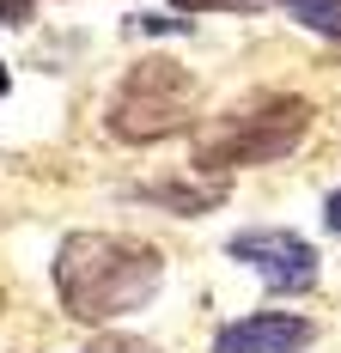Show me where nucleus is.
Wrapping results in <instances>:
<instances>
[{
    "instance_id": "1",
    "label": "nucleus",
    "mask_w": 341,
    "mask_h": 353,
    "mask_svg": "<svg viewBox=\"0 0 341 353\" xmlns=\"http://www.w3.org/2000/svg\"><path fill=\"white\" fill-rule=\"evenodd\" d=\"M55 292L79 323H116L146 311L165 286V256L122 232H68L55 250Z\"/></svg>"
},
{
    "instance_id": "2",
    "label": "nucleus",
    "mask_w": 341,
    "mask_h": 353,
    "mask_svg": "<svg viewBox=\"0 0 341 353\" xmlns=\"http://www.w3.org/2000/svg\"><path fill=\"white\" fill-rule=\"evenodd\" d=\"M311 128L305 98H274L256 110H220L213 122L195 128V171H232V165H274Z\"/></svg>"
},
{
    "instance_id": "3",
    "label": "nucleus",
    "mask_w": 341,
    "mask_h": 353,
    "mask_svg": "<svg viewBox=\"0 0 341 353\" xmlns=\"http://www.w3.org/2000/svg\"><path fill=\"white\" fill-rule=\"evenodd\" d=\"M189 122H195V79L177 61H159V55L135 61L116 104H110V134L128 146H153L177 128H189Z\"/></svg>"
},
{
    "instance_id": "4",
    "label": "nucleus",
    "mask_w": 341,
    "mask_h": 353,
    "mask_svg": "<svg viewBox=\"0 0 341 353\" xmlns=\"http://www.w3.org/2000/svg\"><path fill=\"white\" fill-rule=\"evenodd\" d=\"M226 256H232L238 268H250L274 299L317 286V250H311V238L286 232V225H250V232H238V238L226 244Z\"/></svg>"
},
{
    "instance_id": "5",
    "label": "nucleus",
    "mask_w": 341,
    "mask_h": 353,
    "mask_svg": "<svg viewBox=\"0 0 341 353\" xmlns=\"http://www.w3.org/2000/svg\"><path fill=\"white\" fill-rule=\"evenodd\" d=\"M317 341V323L293 317V311H250L232 317L213 335V353H305Z\"/></svg>"
},
{
    "instance_id": "6",
    "label": "nucleus",
    "mask_w": 341,
    "mask_h": 353,
    "mask_svg": "<svg viewBox=\"0 0 341 353\" xmlns=\"http://www.w3.org/2000/svg\"><path fill=\"white\" fill-rule=\"evenodd\" d=\"M135 195H146V201H159V208L170 213H213L220 201H226V176H153V183H135Z\"/></svg>"
},
{
    "instance_id": "7",
    "label": "nucleus",
    "mask_w": 341,
    "mask_h": 353,
    "mask_svg": "<svg viewBox=\"0 0 341 353\" xmlns=\"http://www.w3.org/2000/svg\"><path fill=\"white\" fill-rule=\"evenodd\" d=\"M274 6H286L305 31L317 37H341V0H274Z\"/></svg>"
},
{
    "instance_id": "8",
    "label": "nucleus",
    "mask_w": 341,
    "mask_h": 353,
    "mask_svg": "<svg viewBox=\"0 0 341 353\" xmlns=\"http://www.w3.org/2000/svg\"><path fill=\"white\" fill-rule=\"evenodd\" d=\"M128 31H135V37H183V31H195V19H159V12H135V19H128Z\"/></svg>"
},
{
    "instance_id": "9",
    "label": "nucleus",
    "mask_w": 341,
    "mask_h": 353,
    "mask_svg": "<svg viewBox=\"0 0 341 353\" xmlns=\"http://www.w3.org/2000/svg\"><path fill=\"white\" fill-rule=\"evenodd\" d=\"M183 6V19H195V12H274V0H177Z\"/></svg>"
},
{
    "instance_id": "10",
    "label": "nucleus",
    "mask_w": 341,
    "mask_h": 353,
    "mask_svg": "<svg viewBox=\"0 0 341 353\" xmlns=\"http://www.w3.org/2000/svg\"><path fill=\"white\" fill-rule=\"evenodd\" d=\"M86 353H159L153 341H140V335H92Z\"/></svg>"
},
{
    "instance_id": "11",
    "label": "nucleus",
    "mask_w": 341,
    "mask_h": 353,
    "mask_svg": "<svg viewBox=\"0 0 341 353\" xmlns=\"http://www.w3.org/2000/svg\"><path fill=\"white\" fill-rule=\"evenodd\" d=\"M37 19V0H0V25H12V31H25Z\"/></svg>"
},
{
    "instance_id": "12",
    "label": "nucleus",
    "mask_w": 341,
    "mask_h": 353,
    "mask_svg": "<svg viewBox=\"0 0 341 353\" xmlns=\"http://www.w3.org/2000/svg\"><path fill=\"white\" fill-rule=\"evenodd\" d=\"M323 225H329V232H335V238H341V189H335V195H329V208H323Z\"/></svg>"
},
{
    "instance_id": "13",
    "label": "nucleus",
    "mask_w": 341,
    "mask_h": 353,
    "mask_svg": "<svg viewBox=\"0 0 341 353\" xmlns=\"http://www.w3.org/2000/svg\"><path fill=\"white\" fill-rule=\"evenodd\" d=\"M6 92H12V73H6V61H0V98H6Z\"/></svg>"
}]
</instances>
